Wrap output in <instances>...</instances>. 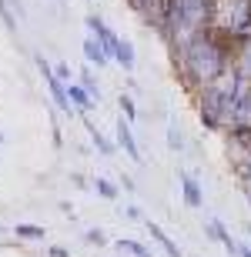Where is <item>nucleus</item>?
Returning a JSON list of instances; mask_svg holds the SVG:
<instances>
[{
    "label": "nucleus",
    "instance_id": "1a4fd4ad",
    "mask_svg": "<svg viewBox=\"0 0 251 257\" xmlns=\"http://www.w3.org/2000/svg\"><path fill=\"white\" fill-rule=\"evenodd\" d=\"M67 100L77 107V110H87V107H91V97H87V90H84V87H77V84L67 87Z\"/></svg>",
    "mask_w": 251,
    "mask_h": 257
},
{
    "label": "nucleus",
    "instance_id": "f257e3e1",
    "mask_svg": "<svg viewBox=\"0 0 251 257\" xmlns=\"http://www.w3.org/2000/svg\"><path fill=\"white\" fill-rule=\"evenodd\" d=\"M224 30L238 40H251V0H228L224 4Z\"/></svg>",
    "mask_w": 251,
    "mask_h": 257
},
{
    "label": "nucleus",
    "instance_id": "4be33fe9",
    "mask_svg": "<svg viewBox=\"0 0 251 257\" xmlns=\"http://www.w3.org/2000/svg\"><path fill=\"white\" fill-rule=\"evenodd\" d=\"M248 237H251V227H248Z\"/></svg>",
    "mask_w": 251,
    "mask_h": 257
},
{
    "label": "nucleus",
    "instance_id": "9d476101",
    "mask_svg": "<svg viewBox=\"0 0 251 257\" xmlns=\"http://www.w3.org/2000/svg\"><path fill=\"white\" fill-rule=\"evenodd\" d=\"M117 250H124V254H131V257H151V247L137 244V240H117Z\"/></svg>",
    "mask_w": 251,
    "mask_h": 257
},
{
    "label": "nucleus",
    "instance_id": "412c9836",
    "mask_svg": "<svg viewBox=\"0 0 251 257\" xmlns=\"http://www.w3.org/2000/svg\"><path fill=\"white\" fill-rule=\"evenodd\" d=\"M238 257H251V244L248 247H238Z\"/></svg>",
    "mask_w": 251,
    "mask_h": 257
},
{
    "label": "nucleus",
    "instance_id": "aec40b11",
    "mask_svg": "<svg viewBox=\"0 0 251 257\" xmlns=\"http://www.w3.org/2000/svg\"><path fill=\"white\" fill-rule=\"evenodd\" d=\"M124 214H127V217H131V220H144V217H141V207H134V204H131V207H127Z\"/></svg>",
    "mask_w": 251,
    "mask_h": 257
},
{
    "label": "nucleus",
    "instance_id": "a211bd4d",
    "mask_svg": "<svg viewBox=\"0 0 251 257\" xmlns=\"http://www.w3.org/2000/svg\"><path fill=\"white\" fill-rule=\"evenodd\" d=\"M54 77H57V80H67V77H70V67L67 64H57V67H54Z\"/></svg>",
    "mask_w": 251,
    "mask_h": 257
},
{
    "label": "nucleus",
    "instance_id": "f3484780",
    "mask_svg": "<svg viewBox=\"0 0 251 257\" xmlns=\"http://www.w3.org/2000/svg\"><path fill=\"white\" fill-rule=\"evenodd\" d=\"M168 144H171V151H181V147H184V141H181V134L174 131V127H171V131H168Z\"/></svg>",
    "mask_w": 251,
    "mask_h": 257
},
{
    "label": "nucleus",
    "instance_id": "ddd939ff",
    "mask_svg": "<svg viewBox=\"0 0 251 257\" xmlns=\"http://www.w3.org/2000/svg\"><path fill=\"white\" fill-rule=\"evenodd\" d=\"M94 191L101 194V197H107V200H114V197H117V187H114L111 181H104V177H97V181H94Z\"/></svg>",
    "mask_w": 251,
    "mask_h": 257
},
{
    "label": "nucleus",
    "instance_id": "0eeeda50",
    "mask_svg": "<svg viewBox=\"0 0 251 257\" xmlns=\"http://www.w3.org/2000/svg\"><path fill=\"white\" fill-rule=\"evenodd\" d=\"M84 57H87V64H97V67H104L107 60H111L104 50H101V44H97L94 37H87V40H84Z\"/></svg>",
    "mask_w": 251,
    "mask_h": 257
},
{
    "label": "nucleus",
    "instance_id": "6ab92c4d",
    "mask_svg": "<svg viewBox=\"0 0 251 257\" xmlns=\"http://www.w3.org/2000/svg\"><path fill=\"white\" fill-rule=\"evenodd\" d=\"M87 240H91V244H97V247H101V244H104V234H101V230H87Z\"/></svg>",
    "mask_w": 251,
    "mask_h": 257
},
{
    "label": "nucleus",
    "instance_id": "6e6552de",
    "mask_svg": "<svg viewBox=\"0 0 251 257\" xmlns=\"http://www.w3.org/2000/svg\"><path fill=\"white\" fill-rule=\"evenodd\" d=\"M114 60L124 67V70H134V47H131V40H117Z\"/></svg>",
    "mask_w": 251,
    "mask_h": 257
},
{
    "label": "nucleus",
    "instance_id": "423d86ee",
    "mask_svg": "<svg viewBox=\"0 0 251 257\" xmlns=\"http://www.w3.org/2000/svg\"><path fill=\"white\" fill-rule=\"evenodd\" d=\"M144 224H147V230H151V237H154L157 244L164 247V254H168V257H181V250H178V244H174V240L168 237V234H164L161 227H157V224H151V220H144Z\"/></svg>",
    "mask_w": 251,
    "mask_h": 257
},
{
    "label": "nucleus",
    "instance_id": "f8f14e48",
    "mask_svg": "<svg viewBox=\"0 0 251 257\" xmlns=\"http://www.w3.org/2000/svg\"><path fill=\"white\" fill-rule=\"evenodd\" d=\"M87 131H91V137H94V147H97L101 154H114V147H111V144H107L104 137H101V131H97V127L91 124V120H87Z\"/></svg>",
    "mask_w": 251,
    "mask_h": 257
},
{
    "label": "nucleus",
    "instance_id": "4468645a",
    "mask_svg": "<svg viewBox=\"0 0 251 257\" xmlns=\"http://www.w3.org/2000/svg\"><path fill=\"white\" fill-rule=\"evenodd\" d=\"M17 237L40 240V237H44V227H34V224H17Z\"/></svg>",
    "mask_w": 251,
    "mask_h": 257
},
{
    "label": "nucleus",
    "instance_id": "39448f33",
    "mask_svg": "<svg viewBox=\"0 0 251 257\" xmlns=\"http://www.w3.org/2000/svg\"><path fill=\"white\" fill-rule=\"evenodd\" d=\"M204 230H208V237L221 240V244H224V250H228L231 257H238V244L231 240V234L224 230V224H221V220H208V227H204Z\"/></svg>",
    "mask_w": 251,
    "mask_h": 257
},
{
    "label": "nucleus",
    "instance_id": "9b49d317",
    "mask_svg": "<svg viewBox=\"0 0 251 257\" xmlns=\"http://www.w3.org/2000/svg\"><path fill=\"white\" fill-rule=\"evenodd\" d=\"M80 87L87 90V97H91V100H94V97L101 100V87L94 84V77H91V70H84V74H80Z\"/></svg>",
    "mask_w": 251,
    "mask_h": 257
},
{
    "label": "nucleus",
    "instance_id": "20e7f679",
    "mask_svg": "<svg viewBox=\"0 0 251 257\" xmlns=\"http://www.w3.org/2000/svg\"><path fill=\"white\" fill-rule=\"evenodd\" d=\"M181 187H184V204L198 210V207L204 204V197H201V184L194 181L191 174H184V171H181Z\"/></svg>",
    "mask_w": 251,
    "mask_h": 257
},
{
    "label": "nucleus",
    "instance_id": "7ed1b4c3",
    "mask_svg": "<svg viewBox=\"0 0 251 257\" xmlns=\"http://www.w3.org/2000/svg\"><path fill=\"white\" fill-rule=\"evenodd\" d=\"M117 144L127 151V157L131 161H141V151H137V141H134V134H131V120H117Z\"/></svg>",
    "mask_w": 251,
    "mask_h": 257
},
{
    "label": "nucleus",
    "instance_id": "2eb2a0df",
    "mask_svg": "<svg viewBox=\"0 0 251 257\" xmlns=\"http://www.w3.org/2000/svg\"><path fill=\"white\" fill-rule=\"evenodd\" d=\"M0 17H4L7 30H17V20H14V14H10V4H7V0H0Z\"/></svg>",
    "mask_w": 251,
    "mask_h": 257
},
{
    "label": "nucleus",
    "instance_id": "f03ea898",
    "mask_svg": "<svg viewBox=\"0 0 251 257\" xmlns=\"http://www.w3.org/2000/svg\"><path fill=\"white\" fill-rule=\"evenodd\" d=\"M87 30H91V37H94L97 44H101V50H104L107 57H114V50H117V40H121V37H114V34H111V27H107L104 20L91 14V17H87Z\"/></svg>",
    "mask_w": 251,
    "mask_h": 257
},
{
    "label": "nucleus",
    "instance_id": "dca6fc26",
    "mask_svg": "<svg viewBox=\"0 0 251 257\" xmlns=\"http://www.w3.org/2000/svg\"><path fill=\"white\" fill-rule=\"evenodd\" d=\"M121 110H124V120H134L137 117V110H134V100L127 94H121Z\"/></svg>",
    "mask_w": 251,
    "mask_h": 257
}]
</instances>
